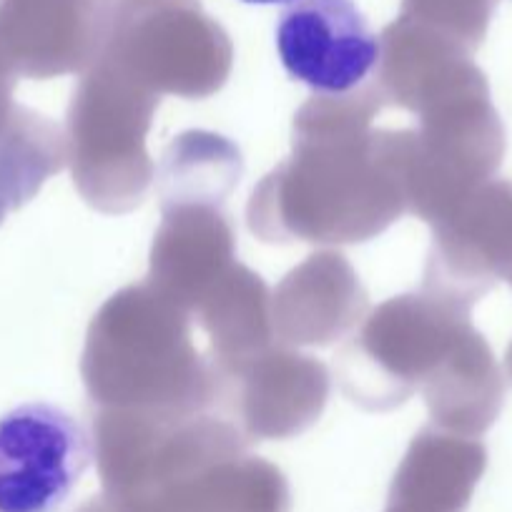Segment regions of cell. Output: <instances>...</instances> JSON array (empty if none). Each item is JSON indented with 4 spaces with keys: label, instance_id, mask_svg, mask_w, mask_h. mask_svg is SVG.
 Segmentation results:
<instances>
[{
    "label": "cell",
    "instance_id": "1",
    "mask_svg": "<svg viewBox=\"0 0 512 512\" xmlns=\"http://www.w3.org/2000/svg\"><path fill=\"white\" fill-rule=\"evenodd\" d=\"M91 465L81 422L51 402L0 417V512H56Z\"/></svg>",
    "mask_w": 512,
    "mask_h": 512
},
{
    "label": "cell",
    "instance_id": "2",
    "mask_svg": "<svg viewBox=\"0 0 512 512\" xmlns=\"http://www.w3.org/2000/svg\"><path fill=\"white\" fill-rule=\"evenodd\" d=\"M277 51L289 76L319 93L352 91L379 61L377 36L354 0L289 3Z\"/></svg>",
    "mask_w": 512,
    "mask_h": 512
},
{
    "label": "cell",
    "instance_id": "3",
    "mask_svg": "<svg viewBox=\"0 0 512 512\" xmlns=\"http://www.w3.org/2000/svg\"><path fill=\"white\" fill-rule=\"evenodd\" d=\"M244 3H256V6H277V3H294V0H244Z\"/></svg>",
    "mask_w": 512,
    "mask_h": 512
}]
</instances>
